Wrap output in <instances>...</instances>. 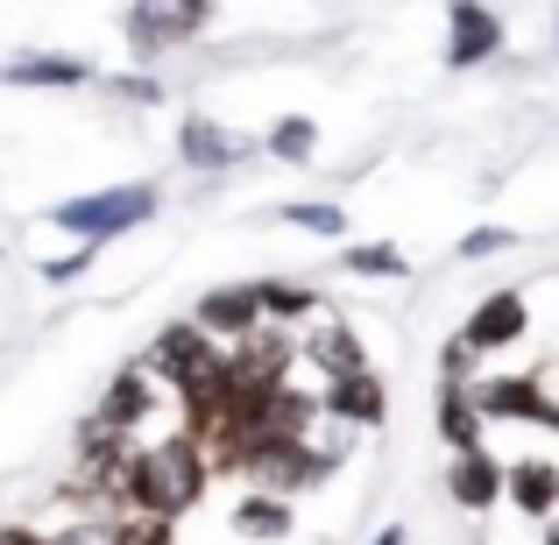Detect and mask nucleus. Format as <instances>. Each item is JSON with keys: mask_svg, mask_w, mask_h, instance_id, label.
Listing matches in <instances>:
<instances>
[{"mask_svg": "<svg viewBox=\"0 0 559 545\" xmlns=\"http://www.w3.org/2000/svg\"><path fill=\"white\" fill-rule=\"evenodd\" d=\"M205 489V453L199 439H150L135 447V475H128V503L150 510V518H178L199 503Z\"/></svg>", "mask_w": 559, "mask_h": 545, "instance_id": "obj_1", "label": "nucleus"}, {"mask_svg": "<svg viewBox=\"0 0 559 545\" xmlns=\"http://www.w3.org/2000/svg\"><path fill=\"white\" fill-rule=\"evenodd\" d=\"M156 205H164L156 185H107V191H85V199H57L50 227H64V234H79L85 248H99V241H114V234L156 220Z\"/></svg>", "mask_w": 559, "mask_h": 545, "instance_id": "obj_2", "label": "nucleus"}, {"mask_svg": "<svg viewBox=\"0 0 559 545\" xmlns=\"http://www.w3.org/2000/svg\"><path fill=\"white\" fill-rule=\"evenodd\" d=\"M205 22H213V0H128L121 36H128L135 57H170V50H185Z\"/></svg>", "mask_w": 559, "mask_h": 545, "instance_id": "obj_3", "label": "nucleus"}, {"mask_svg": "<svg viewBox=\"0 0 559 545\" xmlns=\"http://www.w3.org/2000/svg\"><path fill=\"white\" fill-rule=\"evenodd\" d=\"M503 50V14L489 0H453L447 8V64L453 71H475Z\"/></svg>", "mask_w": 559, "mask_h": 545, "instance_id": "obj_4", "label": "nucleus"}, {"mask_svg": "<svg viewBox=\"0 0 559 545\" xmlns=\"http://www.w3.org/2000/svg\"><path fill=\"white\" fill-rule=\"evenodd\" d=\"M191 327H199V333H213L219 347H248L262 327H270V312H262L255 284H241V291H205V298H199V312H191Z\"/></svg>", "mask_w": 559, "mask_h": 545, "instance_id": "obj_5", "label": "nucleus"}, {"mask_svg": "<svg viewBox=\"0 0 559 545\" xmlns=\"http://www.w3.org/2000/svg\"><path fill=\"white\" fill-rule=\"evenodd\" d=\"M524 327H532V305H524V291H489V298L467 312L461 341L475 347V355H496V347H518Z\"/></svg>", "mask_w": 559, "mask_h": 545, "instance_id": "obj_6", "label": "nucleus"}, {"mask_svg": "<svg viewBox=\"0 0 559 545\" xmlns=\"http://www.w3.org/2000/svg\"><path fill=\"white\" fill-rule=\"evenodd\" d=\"M248 156V142L234 128H219L213 114H185L178 121V164L185 170H234Z\"/></svg>", "mask_w": 559, "mask_h": 545, "instance_id": "obj_7", "label": "nucleus"}, {"mask_svg": "<svg viewBox=\"0 0 559 545\" xmlns=\"http://www.w3.org/2000/svg\"><path fill=\"white\" fill-rule=\"evenodd\" d=\"M503 489H510V467L496 461L489 447L453 453V467H447V496H453L461 510H489V503H503Z\"/></svg>", "mask_w": 559, "mask_h": 545, "instance_id": "obj_8", "label": "nucleus"}, {"mask_svg": "<svg viewBox=\"0 0 559 545\" xmlns=\"http://www.w3.org/2000/svg\"><path fill=\"white\" fill-rule=\"evenodd\" d=\"M8 85H36V93H57V85H93V64L85 57H64V50H36V57H14L0 64Z\"/></svg>", "mask_w": 559, "mask_h": 545, "instance_id": "obj_9", "label": "nucleus"}, {"mask_svg": "<svg viewBox=\"0 0 559 545\" xmlns=\"http://www.w3.org/2000/svg\"><path fill=\"white\" fill-rule=\"evenodd\" d=\"M475 404H481V418H532V425H546V390H538V376H503V382H489Z\"/></svg>", "mask_w": 559, "mask_h": 545, "instance_id": "obj_10", "label": "nucleus"}, {"mask_svg": "<svg viewBox=\"0 0 559 545\" xmlns=\"http://www.w3.org/2000/svg\"><path fill=\"white\" fill-rule=\"evenodd\" d=\"M503 496L524 510V518H552V510H559V467L552 461H518Z\"/></svg>", "mask_w": 559, "mask_h": 545, "instance_id": "obj_11", "label": "nucleus"}, {"mask_svg": "<svg viewBox=\"0 0 559 545\" xmlns=\"http://www.w3.org/2000/svg\"><path fill=\"white\" fill-rule=\"evenodd\" d=\"M439 439H447L453 453L481 447V404L467 396V382H439Z\"/></svg>", "mask_w": 559, "mask_h": 545, "instance_id": "obj_12", "label": "nucleus"}, {"mask_svg": "<svg viewBox=\"0 0 559 545\" xmlns=\"http://www.w3.org/2000/svg\"><path fill=\"white\" fill-rule=\"evenodd\" d=\"M326 411H333V418H347V425H382V382L369 376V368H355V376H333Z\"/></svg>", "mask_w": 559, "mask_h": 545, "instance_id": "obj_13", "label": "nucleus"}, {"mask_svg": "<svg viewBox=\"0 0 559 545\" xmlns=\"http://www.w3.org/2000/svg\"><path fill=\"white\" fill-rule=\"evenodd\" d=\"M234 532L241 538H290V503L270 496V489L241 496V503H234Z\"/></svg>", "mask_w": 559, "mask_h": 545, "instance_id": "obj_14", "label": "nucleus"}, {"mask_svg": "<svg viewBox=\"0 0 559 545\" xmlns=\"http://www.w3.org/2000/svg\"><path fill=\"white\" fill-rule=\"evenodd\" d=\"M262 150H270L276 164H312V156H319V121H312V114H284V121L262 135Z\"/></svg>", "mask_w": 559, "mask_h": 545, "instance_id": "obj_15", "label": "nucleus"}, {"mask_svg": "<svg viewBox=\"0 0 559 545\" xmlns=\"http://www.w3.org/2000/svg\"><path fill=\"white\" fill-rule=\"evenodd\" d=\"M341 270L347 276H376V284H404L411 262H404V248H396V241H361V248H347V256H341Z\"/></svg>", "mask_w": 559, "mask_h": 545, "instance_id": "obj_16", "label": "nucleus"}, {"mask_svg": "<svg viewBox=\"0 0 559 545\" xmlns=\"http://www.w3.org/2000/svg\"><path fill=\"white\" fill-rule=\"evenodd\" d=\"M255 298H262V312L284 319V327H290V319H326V312H333V305L319 298L312 284H255Z\"/></svg>", "mask_w": 559, "mask_h": 545, "instance_id": "obj_17", "label": "nucleus"}, {"mask_svg": "<svg viewBox=\"0 0 559 545\" xmlns=\"http://www.w3.org/2000/svg\"><path fill=\"white\" fill-rule=\"evenodd\" d=\"M312 355H319V368H326V376H355V368H369V362H361V341H355V333H347L333 312L319 319V347H312Z\"/></svg>", "mask_w": 559, "mask_h": 545, "instance_id": "obj_18", "label": "nucleus"}, {"mask_svg": "<svg viewBox=\"0 0 559 545\" xmlns=\"http://www.w3.org/2000/svg\"><path fill=\"white\" fill-rule=\"evenodd\" d=\"M276 220H290V227H305V234H326V241L347 234V213L326 205V199H290V205H276Z\"/></svg>", "mask_w": 559, "mask_h": 545, "instance_id": "obj_19", "label": "nucleus"}, {"mask_svg": "<svg viewBox=\"0 0 559 545\" xmlns=\"http://www.w3.org/2000/svg\"><path fill=\"white\" fill-rule=\"evenodd\" d=\"M114 545H170V518L128 510V518H114Z\"/></svg>", "mask_w": 559, "mask_h": 545, "instance_id": "obj_20", "label": "nucleus"}, {"mask_svg": "<svg viewBox=\"0 0 559 545\" xmlns=\"http://www.w3.org/2000/svg\"><path fill=\"white\" fill-rule=\"evenodd\" d=\"M114 99H128V107H164V85L142 79V71H121V79H107Z\"/></svg>", "mask_w": 559, "mask_h": 545, "instance_id": "obj_21", "label": "nucleus"}, {"mask_svg": "<svg viewBox=\"0 0 559 545\" xmlns=\"http://www.w3.org/2000/svg\"><path fill=\"white\" fill-rule=\"evenodd\" d=\"M510 241H518L510 227H475V234H461V262H489V256H503Z\"/></svg>", "mask_w": 559, "mask_h": 545, "instance_id": "obj_22", "label": "nucleus"}, {"mask_svg": "<svg viewBox=\"0 0 559 545\" xmlns=\"http://www.w3.org/2000/svg\"><path fill=\"white\" fill-rule=\"evenodd\" d=\"M475 362H481V355L461 341V333H453V341L439 347V382H467V376H475Z\"/></svg>", "mask_w": 559, "mask_h": 545, "instance_id": "obj_23", "label": "nucleus"}, {"mask_svg": "<svg viewBox=\"0 0 559 545\" xmlns=\"http://www.w3.org/2000/svg\"><path fill=\"white\" fill-rule=\"evenodd\" d=\"M50 545H114V524L107 518H85V524H71V532H57Z\"/></svg>", "mask_w": 559, "mask_h": 545, "instance_id": "obj_24", "label": "nucleus"}, {"mask_svg": "<svg viewBox=\"0 0 559 545\" xmlns=\"http://www.w3.org/2000/svg\"><path fill=\"white\" fill-rule=\"evenodd\" d=\"M85 262H93V256H57V262H43V276H50V284H71Z\"/></svg>", "mask_w": 559, "mask_h": 545, "instance_id": "obj_25", "label": "nucleus"}, {"mask_svg": "<svg viewBox=\"0 0 559 545\" xmlns=\"http://www.w3.org/2000/svg\"><path fill=\"white\" fill-rule=\"evenodd\" d=\"M0 545H50V538H36V532H22V524H8V532H0Z\"/></svg>", "mask_w": 559, "mask_h": 545, "instance_id": "obj_26", "label": "nucleus"}, {"mask_svg": "<svg viewBox=\"0 0 559 545\" xmlns=\"http://www.w3.org/2000/svg\"><path fill=\"white\" fill-rule=\"evenodd\" d=\"M369 545H404V524H382V532H376Z\"/></svg>", "mask_w": 559, "mask_h": 545, "instance_id": "obj_27", "label": "nucleus"}, {"mask_svg": "<svg viewBox=\"0 0 559 545\" xmlns=\"http://www.w3.org/2000/svg\"><path fill=\"white\" fill-rule=\"evenodd\" d=\"M538 545H559V524H546V538H538Z\"/></svg>", "mask_w": 559, "mask_h": 545, "instance_id": "obj_28", "label": "nucleus"}, {"mask_svg": "<svg viewBox=\"0 0 559 545\" xmlns=\"http://www.w3.org/2000/svg\"><path fill=\"white\" fill-rule=\"evenodd\" d=\"M552 22H559V8H552Z\"/></svg>", "mask_w": 559, "mask_h": 545, "instance_id": "obj_29", "label": "nucleus"}]
</instances>
